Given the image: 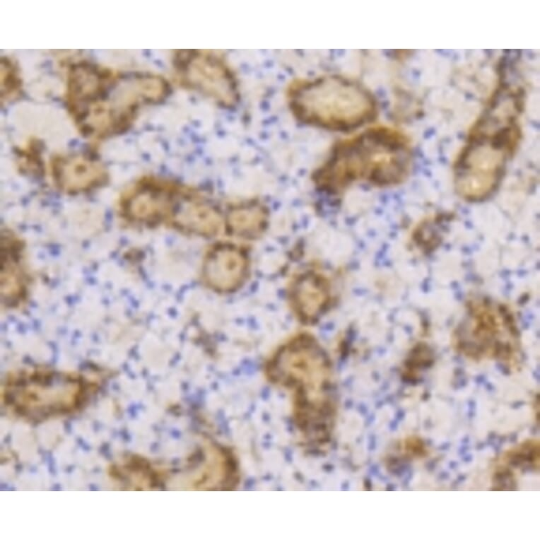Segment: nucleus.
<instances>
[{
	"label": "nucleus",
	"mask_w": 540,
	"mask_h": 540,
	"mask_svg": "<svg viewBox=\"0 0 540 540\" xmlns=\"http://www.w3.org/2000/svg\"><path fill=\"white\" fill-rule=\"evenodd\" d=\"M446 221V216H440L419 225L413 233L416 245L425 253L437 248L442 240L443 223Z\"/></svg>",
	"instance_id": "f3484780"
},
{
	"label": "nucleus",
	"mask_w": 540,
	"mask_h": 540,
	"mask_svg": "<svg viewBox=\"0 0 540 540\" xmlns=\"http://www.w3.org/2000/svg\"><path fill=\"white\" fill-rule=\"evenodd\" d=\"M177 190L153 177L137 182L121 196L120 217L127 223L153 227L170 220Z\"/></svg>",
	"instance_id": "6e6552de"
},
{
	"label": "nucleus",
	"mask_w": 540,
	"mask_h": 540,
	"mask_svg": "<svg viewBox=\"0 0 540 540\" xmlns=\"http://www.w3.org/2000/svg\"><path fill=\"white\" fill-rule=\"evenodd\" d=\"M268 212L257 201L239 203L230 207L226 214L225 225L233 235L244 239H254L266 230Z\"/></svg>",
	"instance_id": "2eb2a0df"
},
{
	"label": "nucleus",
	"mask_w": 540,
	"mask_h": 540,
	"mask_svg": "<svg viewBox=\"0 0 540 540\" xmlns=\"http://www.w3.org/2000/svg\"><path fill=\"white\" fill-rule=\"evenodd\" d=\"M292 307L303 322H311L322 315L331 301L330 286L326 278L310 271L296 276L290 287Z\"/></svg>",
	"instance_id": "ddd939ff"
},
{
	"label": "nucleus",
	"mask_w": 540,
	"mask_h": 540,
	"mask_svg": "<svg viewBox=\"0 0 540 540\" xmlns=\"http://www.w3.org/2000/svg\"><path fill=\"white\" fill-rule=\"evenodd\" d=\"M274 382L293 392L295 424L306 440L329 441L336 412L331 370L315 339L299 336L281 348L268 366Z\"/></svg>",
	"instance_id": "f257e3e1"
},
{
	"label": "nucleus",
	"mask_w": 540,
	"mask_h": 540,
	"mask_svg": "<svg viewBox=\"0 0 540 540\" xmlns=\"http://www.w3.org/2000/svg\"><path fill=\"white\" fill-rule=\"evenodd\" d=\"M50 175L60 191L76 194L106 184L108 174L100 162L81 154L59 155L49 165Z\"/></svg>",
	"instance_id": "9d476101"
},
{
	"label": "nucleus",
	"mask_w": 540,
	"mask_h": 540,
	"mask_svg": "<svg viewBox=\"0 0 540 540\" xmlns=\"http://www.w3.org/2000/svg\"><path fill=\"white\" fill-rule=\"evenodd\" d=\"M411 163L407 137L393 128L376 127L338 143L317 169L313 180L330 192L357 182L390 187L408 177Z\"/></svg>",
	"instance_id": "f03ea898"
},
{
	"label": "nucleus",
	"mask_w": 540,
	"mask_h": 540,
	"mask_svg": "<svg viewBox=\"0 0 540 540\" xmlns=\"http://www.w3.org/2000/svg\"><path fill=\"white\" fill-rule=\"evenodd\" d=\"M172 63L180 83L224 107L235 105L238 86L225 57L212 50L182 49Z\"/></svg>",
	"instance_id": "0eeeda50"
},
{
	"label": "nucleus",
	"mask_w": 540,
	"mask_h": 540,
	"mask_svg": "<svg viewBox=\"0 0 540 540\" xmlns=\"http://www.w3.org/2000/svg\"><path fill=\"white\" fill-rule=\"evenodd\" d=\"M435 353L425 342H418L410 350L403 364V373L409 379H416L433 365Z\"/></svg>",
	"instance_id": "dca6fc26"
},
{
	"label": "nucleus",
	"mask_w": 540,
	"mask_h": 540,
	"mask_svg": "<svg viewBox=\"0 0 540 540\" xmlns=\"http://www.w3.org/2000/svg\"><path fill=\"white\" fill-rule=\"evenodd\" d=\"M98 389L81 372L33 368L7 375L1 384V406L23 421L37 423L78 413Z\"/></svg>",
	"instance_id": "7ed1b4c3"
},
{
	"label": "nucleus",
	"mask_w": 540,
	"mask_h": 540,
	"mask_svg": "<svg viewBox=\"0 0 540 540\" xmlns=\"http://www.w3.org/2000/svg\"><path fill=\"white\" fill-rule=\"evenodd\" d=\"M169 221L184 233L211 237L221 229L218 209L206 199L191 192L176 191Z\"/></svg>",
	"instance_id": "f8f14e48"
},
{
	"label": "nucleus",
	"mask_w": 540,
	"mask_h": 540,
	"mask_svg": "<svg viewBox=\"0 0 540 540\" xmlns=\"http://www.w3.org/2000/svg\"><path fill=\"white\" fill-rule=\"evenodd\" d=\"M520 139L514 119H483L471 129L454 164L457 194L470 202L488 199L502 182Z\"/></svg>",
	"instance_id": "423d86ee"
},
{
	"label": "nucleus",
	"mask_w": 540,
	"mask_h": 540,
	"mask_svg": "<svg viewBox=\"0 0 540 540\" xmlns=\"http://www.w3.org/2000/svg\"><path fill=\"white\" fill-rule=\"evenodd\" d=\"M25 245L9 230L1 235V305L6 310L22 307L29 295L30 276L25 261Z\"/></svg>",
	"instance_id": "1a4fd4ad"
},
{
	"label": "nucleus",
	"mask_w": 540,
	"mask_h": 540,
	"mask_svg": "<svg viewBox=\"0 0 540 540\" xmlns=\"http://www.w3.org/2000/svg\"><path fill=\"white\" fill-rule=\"evenodd\" d=\"M107 474L117 488L144 490L158 488V471L145 458L135 454L119 457L107 468Z\"/></svg>",
	"instance_id": "4468645a"
},
{
	"label": "nucleus",
	"mask_w": 540,
	"mask_h": 540,
	"mask_svg": "<svg viewBox=\"0 0 540 540\" xmlns=\"http://www.w3.org/2000/svg\"><path fill=\"white\" fill-rule=\"evenodd\" d=\"M521 338L517 315L509 305L476 295L466 301L451 343L453 349L469 360L495 361L514 369L522 360Z\"/></svg>",
	"instance_id": "39448f33"
},
{
	"label": "nucleus",
	"mask_w": 540,
	"mask_h": 540,
	"mask_svg": "<svg viewBox=\"0 0 540 540\" xmlns=\"http://www.w3.org/2000/svg\"><path fill=\"white\" fill-rule=\"evenodd\" d=\"M288 106L299 121L331 131L354 129L372 120L377 105L360 83L338 75L294 81L287 93Z\"/></svg>",
	"instance_id": "20e7f679"
},
{
	"label": "nucleus",
	"mask_w": 540,
	"mask_h": 540,
	"mask_svg": "<svg viewBox=\"0 0 540 540\" xmlns=\"http://www.w3.org/2000/svg\"><path fill=\"white\" fill-rule=\"evenodd\" d=\"M249 269L248 257L237 246L221 243L209 251L202 267L204 280L211 288L232 291L245 281Z\"/></svg>",
	"instance_id": "9b49d317"
}]
</instances>
